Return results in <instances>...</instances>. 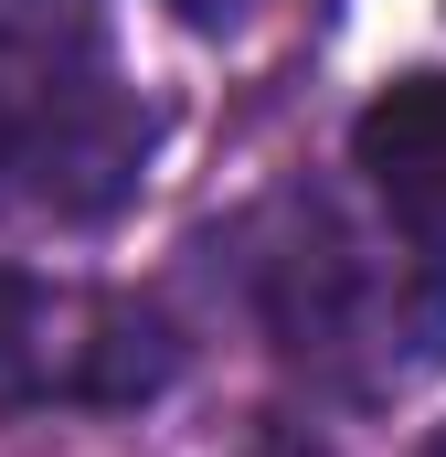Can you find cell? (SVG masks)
<instances>
[{
    "instance_id": "obj_1",
    "label": "cell",
    "mask_w": 446,
    "mask_h": 457,
    "mask_svg": "<svg viewBox=\"0 0 446 457\" xmlns=\"http://www.w3.org/2000/svg\"><path fill=\"white\" fill-rule=\"evenodd\" d=\"M244 298L287 372L351 404H393L446 361V234L383 192H287L244 245Z\"/></svg>"
},
{
    "instance_id": "obj_2",
    "label": "cell",
    "mask_w": 446,
    "mask_h": 457,
    "mask_svg": "<svg viewBox=\"0 0 446 457\" xmlns=\"http://www.w3.org/2000/svg\"><path fill=\"white\" fill-rule=\"evenodd\" d=\"M149 138L107 0H0V224H107L149 181Z\"/></svg>"
},
{
    "instance_id": "obj_3",
    "label": "cell",
    "mask_w": 446,
    "mask_h": 457,
    "mask_svg": "<svg viewBox=\"0 0 446 457\" xmlns=\"http://www.w3.org/2000/svg\"><path fill=\"white\" fill-rule=\"evenodd\" d=\"M170 372H181V341L138 298L0 266V415H21V404H149Z\"/></svg>"
},
{
    "instance_id": "obj_4",
    "label": "cell",
    "mask_w": 446,
    "mask_h": 457,
    "mask_svg": "<svg viewBox=\"0 0 446 457\" xmlns=\"http://www.w3.org/2000/svg\"><path fill=\"white\" fill-rule=\"evenodd\" d=\"M351 170H361V192H383L393 213H415V224L446 234V75H404V86H383L361 128H351Z\"/></svg>"
},
{
    "instance_id": "obj_5",
    "label": "cell",
    "mask_w": 446,
    "mask_h": 457,
    "mask_svg": "<svg viewBox=\"0 0 446 457\" xmlns=\"http://www.w3.org/2000/svg\"><path fill=\"white\" fill-rule=\"evenodd\" d=\"M170 11H181L192 32H234V21H244V0H170Z\"/></svg>"
},
{
    "instance_id": "obj_6",
    "label": "cell",
    "mask_w": 446,
    "mask_h": 457,
    "mask_svg": "<svg viewBox=\"0 0 446 457\" xmlns=\"http://www.w3.org/2000/svg\"><path fill=\"white\" fill-rule=\"evenodd\" d=\"M436 457H446V436H436Z\"/></svg>"
}]
</instances>
